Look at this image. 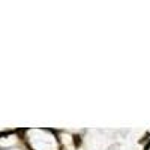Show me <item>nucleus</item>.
<instances>
[{"instance_id": "1", "label": "nucleus", "mask_w": 150, "mask_h": 150, "mask_svg": "<svg viewBox=\"0 0 150 150\" xmlns=\"http://www.w3.org/2000/svg\"><path fill=\"white\" fill-rule=\"evenodd\" d=\"M74 144H75V147H78L81 144V137L80 135H74Z\"/></svg>"}]
</instances>
